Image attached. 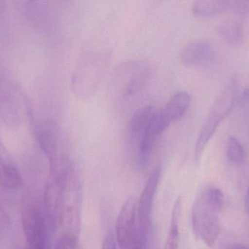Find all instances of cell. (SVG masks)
Returning a JSON list of instances; mask_svg holds the SVG:
<instances>
[{"label": "cell", "instance_id": "7a4b0ae2", "mask_svg": "<svg viewBox=\"0 0 249 249\" xmlns=\"http://www.w3.org/2000/svg\"><path fill=\"white\" fill-rule=\"evenodd\" d=\"M72 169L70 160L51 167L44 192V211L53 232H55L63 225L66 188L69 175Z\"/></svg>", "mask_w": 249, "mask_h": 249}, {"label": "cell", "instance_id": "ba28073f", "mask_svg": "<svg viewBox=\"0 0 249 249\" xmlns=\"http://www.w3.org/2000/svg\"><path fill=\"white\" fill-rule=\"evenodd\" d=\"M82 206V188L77 172L71 170L67 180L64 201V221L68 224L70 232L77 235L80 230Z\"/></svg>", "mask_w": 249, "mask_h": 249}, {"label": "cell", "instance_id": "8fae6325", "mask_svg": "<svg viewBox=\"0 0 249 249\" xmlns=\"http://www.w3.org/2000/svg\"><path fill=\"white\" fill-rule=\"evenodd\" d=\"M124 76L123 77L127 81L123 84V94L124 96H131L137 93L147 83L150 76L149 66L143 61L124 64Z\"/></svg>", "mask_w": 249, "mask_h": 249}, {"label": "cell", "instance_id": "5b68a950", "mask_svg": "<svg viewBox=\"0 0 249 249\" xmlns=\"http://www.w3.org/2000/svg\"><path fill=\"white\" fill-rule=\"evenodd\" d=\"M106 58L100 54H86L77 64L73 75V87L80 97L94 93L106 64Z\"/></svg>", "mask_w": 249, "mask_h": 249}, {"label": "cell", "instance_id": "9a60e30c", "mask_svg": "<svg viewBox=\"0 0 249 249\" xmlns=\"http://www.w3.org/2000/svg\"><path fill=\"white\" fill-rule=\"evenodd\" d=\"M228 11H233V0H200L192 6L193 14L198 17H212Z\"/></svg>", "mask_w": 249, "mask_h": 249}, {"label": "cell", "instance_id": "6da1fadb", "mask_svg": "<svg viewBox=\"0 0 249 249\" xmlns=\"http://www.w3.org/2000/svg\"><path fill=\"white\" fill-rule=\"evenodd\" d=\"M225 205V195L218 188H209L196 198L192 211V225L197 239L208 247L214 245L220 232L219 214Z\"/></svg>", "mask_w": 249, "mask_h": 249}, {"label": "cell", "instance_id": "4fadbf2b", "mask_svg": "<svg viewBox=\"0 0 249 249\" xmlns=\"http://www.w3.org/2000/svg\"><path fill=\"white\" fill-rule=\"evenodd\" d=\"M191 97L187 92H181L176 94L168 101L165 108L158 111L160 121L164 131L174 121L181 118L190 107Z\"/></svg>", "mask_w": 249, "mask_h": 249}, {"label": "cell", "instance_id": "2e32d148", "mask_svg": "<svg viewBox=\"0 0 249 249\" xmlns=\"http://www.w3.org/2000/svg\"><path fill=\"white\" fill-rule=\"evenodd\" d=\"M219 34L221 38L229 45H238L244 37L242 23L238 19L230 18L221 23Z\"/></svg>", "mask_w": 249, "mask_h": 249}, {"label": "cell", "instance_id": "e0dca14e", "mask_svg": "<svg viewBox=\"0 0 249 249\" xmlns=\"http://www.w3.org/2000/svg\"><path fill=\"white\" fill-rule=\"evenodd\" d=\"M181 212V198L178 197L174 203L171 225L166 241L162 249H178L179 244V221Z\"/></svg>", "mask_w": 249, "mask_h": 249}, {"label": "cell", "instance_id": "44dd1931", "mask_svg": "<svg viewBox=\"0 0 249 249\" xmlns=\"http://www.w3.org/2000/svg\"><path fill=\"white\" fill-rule=\"evenodd\" d=\"M227 249H249V248L246 247L244 244H233V245L230 246V247Z\"/></svg>", "mask_w": 249, "mask_h": 249}, {"label": "cell", "instance_id": "52a82bcc", "mask_svg": "<svg viewBox=\"0 0 249 249\" xmlns=\"http://www.w3.org/2000/svg\"><path fill=\"white\" fill-rule=\"evenodd\" d=\"M115 238L121 249H127L141 241L138 231L137 200L135 197H129L121 208L115 226Z\"/></svg>", "mask_w": 249, "mask_h": 249}, {"label": "cell", "instance_id": "7402d4cb", "mask_svg": "<svg viewBox=\"0 0 249 249\" xmlns=\"http://www.w3.org/2000/svg\"><path fill=\"white\" fill-rule=\"evenodd\" d=\"M246 209H247L249 217V186L248 190H247V197H246Z\"/></svg>", "mask_w": 249, "mask_h": 249}, {"label": "cell", "instance_id": "30bf717a", "mask_svg": "<svg viewBox=\"0 0 249 249\" xmlns=\"http://www.w3.org/2000/svg\"><path fill=\"white\" fill-rule=\"evenodd\" d=\"M216 50L212 42L205 39L187 44L180 54L181 63L187 66L203 65L214 59Z\"/></svg>", "mask_w": 249, "mask_h": 249}, {"label": "cell", "instance_id": "7c38bea8", "mask_svg": "<svg viewBox=\"0 0 249 249\" xmlns=\"http://www.w3.org/2000/svg\"><path fill=\"white\" fill-rule=\"evenodd\" d=\"M155 111L152 107L141 108L133 114L127 124L126 139L134 153L144 136Z\"/></svg>", "mask_w": 249, "mask_h": 249}, {"label": "cell", "instance_id": "3957f363", "mask_svg": "<svg viewBox=\"0 0 249 249\" xmlns=\"http://www.w3.org/2000/svg\"><path fill=\"white\" fill-rule=\"evenodd\" d=\"M238 89V78L236 76H234L226 83L216 98L196 141L195 148V161L196 163L200 162L206 146L213 137L219 124L233 108L236 102Z\"/></svg>", "mask_w": 249, "mask_h": 249}, {"label": "cell", "instance_id": "5bb4252c", "mask_svg": "<svg viewBox=\"0 0 249 249\" xmlns=\"http://www.w3.org/2000/svg\"><path fill=\"white\" fill-rule=\"evenodd\" d=\"M22 185L21 175L0 141V187L7 190H18Z\"/></svg>", "mask_w": 249, "mask_h": 249}, {"label": "cell", "instance_id": "ac0fdd59", "mask_svg": "<svg viewBox=\"0 0 249 249\" xmlns=\"http://www.w3.org/2000/svg\"><path fill=\"white\" fill-rule=\"evenodd\" d=\"M227 155L230 162L241 164L246 157L245 149L241 142L235 137H230L227 144Z\"/></svg>", "mask_w": 249, "mask_h": 249}, {"label": "cell", "instance_id": "9c48e42d", "mask_svg": "<svg viewBox=\"0 0 249 249\" xmlns=\"http://www.w3.org/2000/svg\"><path fill=\"white\" fill-rule=\"evenodd\" d=\"M41 147L50 160L51 167L69 160L64 147V137L55 124L45 123L39 129Z\"/></svg>", "mask_w": 249, "mask_h": 249}, {"label": "cell", "instance_id": "8992f818", "mask_svg": "<svg viewBox=\"0 0 249 249\" xmlns=\"http://www.w3.org/2000/svg\"><path fill=\"white\" fill-rule=\"evenodd\" d=\"M162 174V165L158 164L148 178L139 201H137L138 231L139 238L147 249L152 228V209L155 194Z\"/></svg>", "mask_w": 249, "mask_h": 249}, {"label": "cell", "instance_id": "603a6c76", "mask_svg": "<svg viewBox=\"0 0 249 249\" xmlns=\"http://www.w3.org/2000/svg\"><path fill=\"white\" fill-rule=\"evenodd\" d=\"M246 95H247V96L249 98V83L248 86H247V91H246Z\"/></svg>", "mask_w": 249, "mask_h": 249}, {"label": "cell", "instance_id": "d6986e66", "mask_svg": "<svg viewBox=\"0 0 249 249\" xmlns=\"http://www.w3.org/2000/svg\"><path fill=\"white\" fill-rule=\"evenodd\" d=\"M55 249H78L77 235L66 232L57 241Z\"/></svg>", "mask_w": 249, "mask_h": 249}, {"label": "cell", "instance_id": "ffe728a7", "mask_svg": "<svg viewBox=\"0 0 249 249\" xmlns=\"http://www.w3.org/2000/svg\"><path fill=\"white\" fill-rule=\"evenodd\" d=\"M117 241L115 235L109 230L105 236L102 243V249H117Z\"/></svg>", "mask_w": 249, "mask_h": 249}, {"label": "cell", "instance_id": "277c9868", "mask_svg": "<svg viewBox=\"0 0 249 249\" xmlns=\"http://www.w3.org/2000/svg\"><path fill=\"white\" fill-rule=\"evenodd\" d=\"M23 233L29 249H48V225L45 211L36 201L23 203L21 213Z\"/></svg>", "mask_w": 249, "mask_h": 249}]
</instances>
